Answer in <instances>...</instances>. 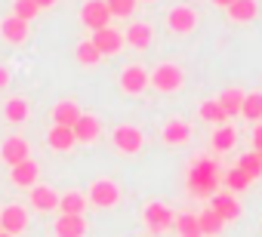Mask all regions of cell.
<instances>
[{
    "mask_svg": "<svg viewBox=\"0 0 262 237\" xmlns=\"http://www.w3.org/2000/svg\"><path fill=\"white\" fill-rule=\"evenodd\" d=\"M219 182H222V176H219V163L216 160H198L191 170H188V191L194 194V197H213L216 191H219Z\"/></svg>",
    "mask_w": 262,
    "mask_h": 237,
    "instance_id": "1",
    "label": "cell"
},
{
    "mask_svg": "<svg viewBox=\"0 0 262 237\" xmlns=\"http://www.w3.org/2000/svg\"><path fill=\"white\" fill-rule=\"evenodd\" d=\"M182 80H185V74H182L179 65H158L151 71V77H148V83L155 89H161V92H176L182 86Z\"/></svg>",
    "mask_w": 262,
    "mask_h": 237,
    "instance_id": "2",
    "label": "cell"
},
{
    "mask_svg": "<svg viewBox=\"0 0 262 237\" xmlns=\"http://www.w3.org/2000/svg\"><path fill=\"white\" fill-rule=\"evenodd\" d=\"M80 22H83L86 28H93V31L108 28L111 13H108V7H105V0H86V4L80 7Z\"/></svg>",
    "mask_w": 262,
    "mask_h": 237,
    "instance_id": "3",
    "label": "cell"
},
{
    "mask_svg": "<svg viewBox=\"0 0 262 237\" xmlns=\"http://www.w3.org/2000/svg\"><path fill=\"white\" fill-rule=\"evenodd\" d=\"M142 130L139 127H133V124H123V127H117L114 130V148L120 151V154H136V151H142Z\"/></svg>",
    "mask_w": 262,
    "mask_h": 237,
    "instance_id": "4",
    "label": "cell"
},
{
    "mask_svg": "<svg viewBox=\"0 0 262 237\" xmlns=\"http://www.w3.org/2000/svg\"><path fill=\"white\" fill-rule=\"evenodd\" d=\"M142 219H145V225H148L155 234H161V231H170V228H173L176 212H173L170 206H164V203H148L145 212H142Z\"/></svg>",
    "mask_w": 262,
    "mask_h": 237,
    "instance_id": "5",
    "label": "cell"
},
{
    "mask_svg": "<svg viewBox=\"0 0 262 237\" xmlns=\"http://www.w3.org/2000/svg\"><path fill=\"white\" fill-rule=\"evenodd\" d=\"M28 154H31V145L22 136H10V139H4V145H0V160L10 163V170L19 167L22 160H28Z\"/></svg>",
    "mask_w": 262,
    "mask_h": 237,
    "instance_id": "6",
    "label": "cell"
},
{
    "mask_svg": "<svg viewBox=\"0 0 262 237\" xmlns=\"http://www.w3.org/2000/svg\"><path fill=\"white\" fill-rule=\"evenodd\" d=\"M117 200H120V188H117L111 179L93 182V188H90V203H96L99 209H108V206H114Z\"/></svg>",
    "mask_w": 262,
    "mask_h": 237,
    "instance_id": "7",
    "label": "cell"
},
{
    "mask_svg": "<svg viewBox=\"0 0 262 237\" xmlns=\"http://www.w3.org/2000/svg\"><path fill=\"white\" fill-rule=\"evenodd\" d=\"M210 209H213L222 222H234V219H241V203H237V197L228 194V191H216V194L210 197Z\"/></svg>",
    "mask_w": 262,
    "mask_h": 237,
    "instance_id": "8",
    "label": "cell"
},
{
    "mask_svg": "<svg viewBox=\"0 0 262 237\" xmlns=\"http://www.w3.org/2000/svg\"><path fill=\"white\" fill-rule=\"evenodd\" d=\"M28 228V209L25 206H19V203H13V206H7L4 212H0V231L4 234H22Z\"/></svg>",
    "mask_w": 262,
    "mask_h": 237,
    "instance_id": "9",
    "label": "cell"
},
{
    "mask_svg": "<svg viewBox=\"0 0 262 237\" xmlns=\"http://www.w3.org/2000/svg\"><path fill=\"white\" fill-rule=\"evenodd\" d=\"M90 43L99 50V56H114L123 46V34L114 31V28H102V31H93V40Z\"/></svg>",
    "mask_w": 262,
    "mask_h": 237,
    "instance_id": "10",
    "label": "cell"
},
{
    "mask_svg": "<svg viewBox=\"0 0 262 237\" xmlns=\"http://www.w3.org/2000/svg\"><path fill=\"white\" fill-rule=\"evenodd\" d=\"M120 86H123V92H129V96H139V92L148 86V71H145L142 65H129V68L120 74Z\"/></svg>",
    "mask_w": 262,
    "mask_h": 237,
    "instance_id": "11",
    "label": "cell"
},
{
    "mask_svg": "<svg viewBox=\"0 0 262 237\" xmlns=\"http://www.w3.org/2000/svg\"><path fill=\"white\" fill-rule=\"evenodd\" d=\"M71 133H74V142H96L99 133H102V124H99V117H93V114H80L77 124L71 127Z\"/></svg>",
    "mask_w": 262,
    "mask_h": 237,
    "instance_id": "12",
    "label": "cell"
},
{
    "mask_svg": "<svg viewBox=\"0 0 262 237\" xmlns=\"http://www.w3.org/2000/svg\"><path fill=\"white\" fill-rule=\"evenodd\" d=\"M167 25H170L176 34H188V31H194L198 16H194V10H191V7H173V10H170V16H167Z\"/></svg>",
    "mask_w": 262,
    "mask_h": 237,
    "instance_id": "13",
    "label": "cell"
},
{
    "mask_svg": "<svg viewBox=\"0 0 262 237\" xmlns=\"http://www.w3.org/2000/svg\"><path fill=\"white\" fill-rule=\"evenodd\" d=\"M31 206L40 209V212H50V209H59V191L47 188V185H34L31 188Z\"/></svg>",
    "mask_w": 262,
    "mask_h": 237,
    "instance_id": "14",
    "label": "cell"
},
{
    "mask_svg": "<svg viewBox=\"0 0 262 237\" xmlns=\"http://www.w3.org/2000/svg\"><path fill=\"white\" fill-rule=\"evenodd\" d=\"M53 231H56V237H83L86 222H83V216H59Z\"/></svg>",
    "mask_w": 262,
    "mask_h": 237,
    "instance_id": "15",
    "label": "cell"
},
{
    "mask_svg": "<svg viewBox=\"0 0 262 237\" xmlns=\"http://www.w3.org/2000/svg\"><path fill=\"white\" fill-rule=\"evenodd\" d=\"M37 176H40V167L28 157V160H22L19 167H13V173H10V179H13V185H19V188H34V182H37Z\"/></svg>",
    "mask_w": 262,
    "mask_h": 237,
    "instance_id": "16",
    "label": "cell"
},
{
    "mask_svg": "<svg viewBox=\"0 0 262 237\" xmlns=\"http://www.w3.org/2000/svg\"><path fill=\"white\" fill-rule=\"evenodd\" d=\"M77 117H80V108L74 102H59L53 108V127H68L71 130L77 124Z\"/></svg>",
    "mask_w": 262,
    "mask_h": 237,
    "instance_id": "17",
    "label": "cell"
},
{
    "mask_svg": "<svg viewBox=\"0 0 262 237\" xmlns=\"http://www.w3.org/2000/svg\"><path fill=\"white\" fill-rule=\"evenodd\" d=\"M0 34H4V40H10V43H22V40L28 37V22L10 16V19L0 22Z\"/></svg>",
    "mask_w": 262,
    "mask_h": 237,
    "instance_id": "18",
    "label": "cell"
},
{
    "mask_svg": "<svg viewBox=\"0 0 262 237\" xmlns=\"http://www.w3.org/2000/svg\"><path fill=\"white\" fill-rule=\"evenodd\" d=\"M244 89H237V86H231V89H222V96L216 99L219 105H222V111H225V117H234V114H241V108H244Z\"/></svg>",
    "mask_w": 262,
    "mask_h": 237,
    "instance_id": "19",
    "label": "cell"
},
{
    "mask_svg": "<svg viewBox=\"0 0 262 237\" xmlns=\"http://www.w3.org/2000/svg\"><path fill=\"white\" fill-rule=\"evenodd\" d=\"M133 50H148L151 46V28L148 25H142V22H136V25H129L126 28V37H123Z\"/></svg>",
    "mask_w": 262,
    "mask_h": 237,
    "instance_id": "20",
    "label": "cell"
},
{
    "mask_svg": "<svg viewBox=\"0 0 262 237\" xmlns=\"http://www.w3.org/2000/svg\"><path fill=\"white\" fill-rule=\"evenodd\" d=\"M83 206H86V197H83L80 191L59 194V209H62V216H83Z\"/></svg>",
    "mask_w": 262,
    "mask_h": 237,
    "instance_id": "21",
    "label": "cell"
},
{
    "mask_svg": "<svg viewBox=\"0 0 262 237\" xmlns=\"http://www.w3.org/2000/svg\"><path fill=\"white\" fill-rule=\"evenodd\" d=\"M188 139H191V127H188L185 121H170V124L164 127V142L182 145V142H188Z\"/></svg>",
    "mask_w": 262,
    "mask_h": 237,
    "instance_id": "22",
    "label": "cell"
},
{
    "mask_svg": "<svg viewBox=\"0 0 262 237\" xmlns=\"http://www.w3.org/2000/svg\"><path fill=\"white\" fill-rule=\"evenodd\" d=\"M47 142H50V148H56V151H71V148H74V133H71L68 127H53V130L47 133Z\"/></svg>",
    "mask_w": 262,
    "mask_h": 237,
    "instance_id": "23",
    "label": "cell"
},
{
    "mask_svg": "<svg viewBox=\"0 0 262 237\" xmlns=\"http://www.w3.org/2000/svg\"><path fill=\"white\" fill-rule=\"evenodd\" d=\"M256 13H259L256 0H234V4L228 7V16H231L234 22H253Z\"/></svg>",
    "mask_w": 262,
    "mask_h": 237,
    "instance_id": "24",
    "label": "cell"
},
{
    "mask_svg": "<svg viewBox=\"0 0 262 237\" xmlns=\"http://www.w3.org/2000/svg\"><path fill=\"white\" fill-rule=\"evenodd\" d=\"M234 142H237V130L234 127H219L216 133H213V151H219V154H225V151H231L234 148Z\"/></svg>",
    "mask_w": 262,
    "mask_h": 237,
    "instance_id": "25",
    "label": "cell"
},
{
    "mask_svg": "<svg viewBox=\"0 0 262 237\" xmlns=\"http://www.w3.org/2000/svg\"><path fill=\"white\" fill-rule=\"evenodd\" d=\"M198 225H201V234H204V237H216V234H222V228H225V222H222L210 206L198 216Z\"/></svg>",
    "mask_w": 262,
    "mask_h": 237,
    "instance_id": "26",
    "label": "cell"
},
{
    "mask_svg": "<svg viewBox=\"0 0 262 237\" xmlns=\"http://www.w3.org/2000/svg\"><path fill=\"white\" fill-rule=\"evenodd\" d=\"M173 225H176L179 237H204V234H201V225H198V216H194V212H179Z\"/></svg>",
    "mask_w": 262,
    "mask_h": 237,
    "instance_id": "27",
    "label": "cell"
},
{
    "mask_svg": "<svg viewBox=\"0 0 262 237\" xmlns=\"http://www.w3.org/2000/svg\"><path fill=\"white\" fill-rule=\"evenodd\" d=\"M4 117L10 124H25L28 121V102L25 99H10L4 105Z\"/></svg>",
    "mask_w": 262,
    "mask_h": 237,
    "instance_id": "28",
    "label": "cell"
},
{
    "mask_svg": "<svg viewBox=\"0 0 262 237\" xmlns=\"http://www.w3.org/2000/svg\"><path fill=\"white\" fill-rule=\"evenodd\" d=\"M222 182H225V188H228V191H247L253 179H250L247 173H241L237 167H231V170H225V179H222Z\"/></svg>",
    "mask_w": 262,
    "mask_h": 237,
    "instance_id": "29",
    "label": "cell"
},
{
    "mask_svg": "<svg viewBox=\"0 0 262 237\" xmlns=\"http://www.w3.org/2000/svg\"><path fill=\"white\" fill-rule=\"evenodd\" d=\"M241 114L247 117V121H262V92H250L244 96V108Z\"/></svg>",
    "mask_w": 262,
    "mask_h": 237,
    "instance_id": "30",
    "label": "cell"
},
{
    "mask_svg": "<svg viewBox=\"0 0 262 237\" xmlns=\"http://www.w3.org/2000/svg\"><path fill=\"white\" fill-rule=\"evenodd\" d=\"M237 170H241V173H247L250 179H259V176H262V160H259V154H256V151H253V154H250V151H247V154H241Z\"/></svg>",
    "mask_w": 262,
    "mask_h": 237,
    "instance_id": "31",
    "label": "cell"
},
{
    "mask_svg": "<svg viewBox=\"0 0 262 237\" xmlns=\"http://www.w3.org/2000/svg\"><path fill=\"white\" fill-rule=\"evenodd\" d=\"M201 121H207V124H225V111H222V105L216 99H210V102L201 105Z\"/></svg>",
    "mask_w": 262,
    "mask_h": 237,
    "instance_id": "32",
    "label": "cell"
},
{
    "mask_svg": "<svg viewBox=\"0 0 262 237\" xmlns=\"http://www.w3.org/2000/svg\"><path fill=\"white\" fill-rule=\"evenodd\" d=\"M105 7H108L111 16L126 19V16H133V13H136V0H105Z\"/></svg>",
    "mask_w": 262,
    "mask_h": 237,
    "instance_id": "33",
    "label": "cell"
},
{
    "mask_svg": "<svg viewBox=\"0 0 262 237\" xmlns=\"http://www.w3.org/2000/svg\"><path fill=\"white\" fill-rule=\"evenodd\" d=\"M37 13H40V10L34 7V0H16V4H13V16L22 19V22H31Z\"/></svg>",
    "mask_w": 262,
    "mask_h": 237,
    "instance_id": "34",
    "label": "cell"
},
{
    "mask_svg": "<svg viewBox=\"0 0 262 237\" xmlns=\"http://www.w3.org/2000/svg\"><path fill=\"white\" fill-rule=\"evenodd\" d=\"M102 56H99V50L90 43V40H83V43H77V62L80 65H96Z\"/></svg>",
    "mask_w": 262,
    "mask_h": 237,
    "instance_id": "35",
    "label": "cell"
},
{
    "mask_svg": "<svg viewBox=\"0 0 262 237\" xmlns=\"http://www.w3.org/2000/svg\"><path fill=\"white\" fill-rule=\"evenodd\" d=\"M253 151H262V124L253 130Z\"/></svg>",
    "mask_w": 262,
    "mask_h": 237,
    "instance_id": "36",
    "label": "cell"
},
{
    "mask_svg": "<svg viewBox=\"0 0 262 237\" xmlns=\"http://www.w3.org/2000/svg\"><path fill=\"white\" fill-rule=\"evenodd\" d=\"M7 83H10V71H7V68H4V65H0V89H4V86H7Z\"/></svg>",
    "mask_w": 262,
    "mask_h": 237,
    "instance_id": "37",
    "label": "cell"
},
{
    "mask_svg": "<svg viewBox=\"0 0 262 237\" xmlns=\"http://www.w3.org/2000/svg\"><path fill=\"white\" fill-rule=\"evenodd\" d=\"M53 4H56V0H34L37 10H47V7H53Z\"/></svg>",
    "mask_w": 262,
    "mask_h": 237,
    "instance_id": "38",
    "label": "cell"
},
{
    "mask_svg": "<svg viewBox=\"0 0 262 237\" xmlns=\"http://www.w3.org/2000/svg\"><path fill=\"white\" fill-rule=\"evenodd\" d=\"M213 4H216V7H225V10H228V7L234 4V0H213Z\"/></svg>",
    "mask_w": 262,
    "mask_h": 237,
    "instance_id": "39",
    "label": "cell"
},
{
    "mask_svg": "<svg viewBox=\"0 0 262 237\" xmlns=\"http://www.w3.org/2000/svg\"><path fill=\"white\" fill-rule=\"evenodd\" d=\"M0 237H13V234H4V231H0Z\"/></svg>",
    "mask_w": 262,
    "mask_h": 237,
    "instance_id": "40",
    "label": "cell"
},
{
    "mask_svg": "<svg viewBox=\"0 0 262 237\" xmlns=\"http://www.w3.org/2000/svg\"><path fill=\"white\" fill-rule=\"evenodd\" d=\"M256 154H259V160H262V151H256Z\"/></svg>",
    "mask_w": 262,
    "mask_h": 237,
    "instance_id": "41",
    "label": "cell"
}]
</instances>
